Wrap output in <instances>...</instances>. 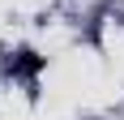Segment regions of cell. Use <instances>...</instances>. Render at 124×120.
I'll return each instance as SVG.
<instances>
[{
  "instance_id": "cell-1",
  "label": "cell",
  "mask_w": 124,
  "mask_h": 120,
  "mask_svg": "<svg viewBox=\"0 0 124 120\" xmlns=\"http://www.w3.org/2000/svg\"><path fill=\"white\" fill-rule=\"evenodd\" d=\"M4 69H9L13 77H34V73L43 69V60H39L34 51H17V56H9V60H4Z\"/></svg>"
}]
</instances>
